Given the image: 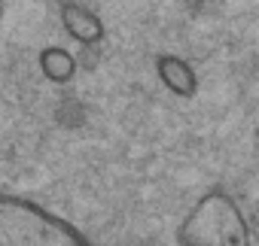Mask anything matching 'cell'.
Returning <instances> with one entry per match:
<instances>
[{
    "label": "cell",
    "mask_w": 259,
    "mask_h": 246,
    "mask_svg": "<svg viewBox=\"0 0 259 246\" xmlns=\"http://www.w3.org/2000/svg\"><path fill=\"white\" fill-rule=\"evenodd\" d=\"M156 70H159V79L165 82V88H171L177 97H192L198 91V76L189 61H183L177 55H162L156 61Z\"/></svg>",
    "instance_id": "cell-3"
},
{
    "label": "cell",
    "mask_w": 259,
    "mask_h": 246,
    "mask_svg": "<svg viewBox=\"0 0 259 246\" xmlns=\"http://www.w3.org/2000/svg\"><path fill=\"white\" fill-rule=\"evenodd\" d=\"M0 246H89V240L34 204L0 198Z\"/></svg>",
    "instance_id": "cell-2"
},
{
    "label": "cell",
    "mask_w": 259,
    "mask_h": 246,
    "mask_svg": "<svg viewBox=\"0 0 259 246\" xmlns=\"http://www.w3.org/2000/svg\"><path fill=\"white\" fill-rule=\"evenodd\" d=\"M43 67H46V73L52 76V79H67L70 73H73V58L67 55V52H61V49H49L46 55H43Z\"/></svg>",
    "instance_id": "cell-5"
},
{
    "label": "cell",
    "mask_w": 259,
    "mask_h": 246,
    "mask_svg": "<svg viewBox=\"0 0 259 246\" xmlns=\"http://www.w3.org/2000/svg\"><path fill=\"white\" fill-rule=\"evenodd\" d=\"M61 19H64L67 34H70L73 40L85 43V46H89V43H98V40L104 37L101 19H98L92 10L79 7V4H64V7H61Z\"/></svg>",
    "instance_id": "cell-4"
},
{
    "label": "cell",
    "mask_w": 259,
    "mask_h": 246,
    "mask_svg": "<svg viewBox=\"0 0 259 246\" xmlns=\"http://www.w3.org/2000/svg\"><path fill=\"white\" fill-rule=\"evenodd\" d=\"M180 246H250V225L238 204L213 189L195 201L177 231Z\"/></svg>",
    "instance_id": "cell-1"
}]
</instances>
